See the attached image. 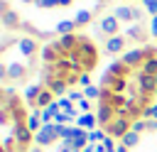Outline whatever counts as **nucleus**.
Wrapping results in <instances>:
<instances>
[{
	"mask_svg": "<svg viewBox=\"0 0 157 152\" xmlns=\"http://www.w3.org/2000/svg\"><path fill=\"white\" fill-rule=\"evenodd\" d=\"M150 34H155V37H157V15L150 20Z\"/></svg>",
	"mask_w": 157,
	"mask_h": 152,
	"instance_id": "72a5a7b5",
	"label": "nucleus"
},
{
	"mask_svg": "<svg viewBox=\"0 0 157 152\" xmlns=\"http://www.w3.org/2000/svg\"><path fill=\"white\" fill-rule=\"evenodd\" d=\"M120 142H123L125 147H130V150H132V147H137V145H140V132L130 130V132H125V137H123Z\"/></svg>",
	"mask_w": 157,
	"mask_h": 152,
	"instance_id": "5701e85b",
	"label": "nucleus"
},
{
	"mask_svg": "<svg viewBox=\"0 0 157 152\" xmlns=\"http://www.w3.org/2000/svg\"><path fill=\"white\" fill-rule=\"evenodd\" d=\"M98 27H101V32H103V34L115 37V34H118V27H120V20H118L115 15H105V17L101 20V25H98Z\"/></svg>",
	"mask_w": 157,
	"mask_h": 152,
	"instance_id": "9d476101",
	"label": "nucleus"
},
{
	"mask_svg": "<svg viewBox=\"0 0 157 152\" xmlns=\"http://www.w3.org/2000/svg\"><path fill=\"white\" fill-rule=\"evenodd\" d=\"M5 66H7V78H10V81H20V78L25 76V66H22V64H17V61H5Z\"/></svg>",
	"mask_w": 157,
	"mask_h": 152,
	"instance_id": "dca6fc26",
	"label": "nucleus"
},
{
	"mask_svg": "<svg viewBox=\"0 0 157 152\" xmlns=\"http://www.w3.org/2000/svg\"><path fill=\"white\" fill-rule=\"evenodd\" d=\"M123 49H125V37L123 34H115V37L105 39V51L108 54H120Z\"/></svg>",
	"mask_w": 157,
	"mask_h": 152,
	"instance_id": "ddd939ff",
	"label": "nucleus"
},
{
	"mask_svg": "<svg viewBox=\"0 0 157 152\" xmlns=\"http://www.w3.org/2000/svg\"><path fill=\"white\" fill-rule=\"evenodd\" d=\"M130 125H132V120H130V118H123V115H118V118H115L110 125H105L103 130H105L110 137H115V140L120 142V140L125 137V132H130Z\"/></svg>",
	"mask_w": 157,
	"mask_h": 152,
	"instance_id": "f03ea898",
	"label": "nucleus"
},
{
	"mask_svg": "<svg viewBox=\"0 0 157 152\" xmlns=\"http://www.w3.org/2000/svg\"><path fill=\"white\" fill-rule=\"evenodd\" d=\"M61 59H64V51H61V47L56 42H49V44L42 47V61L47 66H56Z\"/></svg>",
	"mask_w": 157,
	"mask_h": 152,
	"instance_id": "20e7f679",
	"label": "nucleus"
},
{
	"mask_svg": "<svg viewBox=\"0 0 157 152\" xmlns=\"http://www.w3.org/2000/svg\"><path fill=\"white\" fill-rule=\"evenodd\" d=\"M125 39H137V42H145L147 39V32L142 25H130L128 32H125Z\"/></svg>",
	"mask_w": 157,
	"mask_h": 152,
	"instance_id": "a211bd4d",
	"label": "nucleus"
},
{
	"mask_svg": "<svg viewBox=\"0 0 157 152\" xmlns=\"http://www.w3.org/2000/svg\"><path fill=\"white\" fill-rule=\"evenodd\" d=\"M34 140V132L25 125V123H20V125H15V145H17V152H25L27 150V145Z\"/></svg>",
	"mask_w": 157,
	"mask_h": 152,
	"instance_id": "423d86ee",
	"label": "nucleus"
},
{
	"mask_svg": "<svg viewBox=\"0 0 157 152\" xmlns=\"http://www.w3.org/2000/svg\"><path fill=\"white\" fill-rule=\"evenodd\" d=\"M78 59H81V64H83V69L88 71V69H93V64H96V59H98V51H96V44L88 39V37H81L78 39Z\"/></svg>",
	"mask_w": 157,
	"mask_h": 152,
	"instance_id": "f257e3e1",
	"label": "nucleus"
},
{
	"mask_svg": "<svg viewBox=\"0 0 157 152\" xmlns=\"http://www.w3.org/2000/svg\"><path fill=\"white\" fill-rule=\"evenodd\" d=\"M17 49H20V54H25V56H34V54H37V42H34L32 37H22V39H17Z\"/></svg>",
	"mask_w": 157,
	"mask_h": 152,
	"instance_id": "4468645a",
	"label": "nucleus"
},
{
	"mask_svg": "<svg viewBox=\"0 0 157 152\" xmlns=\"http://www.w3.org/2000/svg\"><path fill=\"white\" fill-rule=\"evenodd\" d=\"M59 152H83V150H78L76 145H71V140H61V145H59Z\"/></svg>",
	"mask_w": 157,
	"mask_h": 152,
	"instance_id": "bb28decb",
	"label": "nucleus"
},
{
	"mask_svg": "<svg viewBox=\"0 0 157 152\" xmlns=\"http://www.w3.org/2000/svg\"><path fill=\"white\" fill-rule=\"evenodd\" d=\"M74 22H76V27H86V25L91 22V12H88V10H78V12L74 15Z\"/></svg>",
	"mask_w": 157,
	"mask_h": 152,
	"instance_id": "393cba45",
	"label": "nucleus"
},
{
	"mask_svg": "<svg viewBox=\"0 0 157 152\" xmlns=\"http://www.w3.org/2000/svg\"><path fill=\"white\" fill-rule=\"evenodd\" d=\"M10 10V5H7V0H0V15H5Z\"/></svg>",
	"mask_w": 157,
	"mask_h": 152,
	"instance_id": "f704fd0d",
	"label": "nucleus"
},
{
	"mask_svg": "<svg viewBox=\"0 0 157 152\" xmlns=\"http://www.w3.org/2000/svg\"><path fill=\"white\" fill-rule=\"evenodd\" d=\"M96 118H98V125H110L115 118H118V110L113 108V105H108V103H98V110H96Z\"/></svg>",
	"mask_w": 157,
	"mask_h": 152,
	"instance_id": "1a4fd4ad",
	"label": "nucleus"
},
{
	"mask_svg": "<svg viewBox=\"0 0 157 152\" xmlns=\"http://www.w3.org/2000/svg\"><path fill=\"white\" fill-rule=\"evenodd\" d=\"M54 29L59 32V37H61V34H74V29H76V22H74V20H59Z\"/></svg>",
	"mask_w": 157,
	"mask_h": 152,
	"instance_id": "aec40b11",
	"label": "nucleus"
},
{
	"mask_svg": "<svg viewBox=\"0 0 157 152\" xmlns=\"http://www.w3.org/2000/svg\"><path fill=\"white\" fill-rule=\"evenodd\" d=\"M0 22H2L5 29H17V27H22V20H20V15H17L15 10H7L5 15H0Z\"/></svg>",
	"mask_w": 157,
	"mask_h": 152,
	"instance_id": "f8f14e48",
	"label": "nucleus"
},
{
	"mask_svg": "<svg viewBox=\"0 0 157 152\" xmlns=\"http://www.w3.org/2000/svg\"><path fill=\"white\" fill-rule=\"evenodd\" d=\"M101 93H103V91H101L98 86H88V88H83V96H86L88 101H93V98H98V101H101Z\"/></svg>",
	"mask_w": 157,
	"mask_h": 152,
	"instance_id": "a878e982",
	"label": "nucleus"
},
{
	"mask_svg": "<svg viewBox=\"0 0 157 152\" xmlns=\"http://www.w3.org/2000/svg\"><path fill=\"white\" fill-rule=\"evenodd\" d=\"M113 15L120 20V22H128V25H140V17H142V10L140 7H132V5H120L113 10Z\"/></svg>",
	"mask_w": 157,
	"mask_h": 152,
	"instance_id": "7ed1b4c3",
	"label": "nucleus"
},
{
	"mask_svg": "<svg viewBox=\"0 0 157 152\" xmlns=\"http://www.w3.org/2000/svg\"><path fill=\"white\" fill-rule=\"evenodd\" d=\"M25 125H27L32 132H39V130H42V125H44V123H42V118H39V110H34L32 115H27V123H25Z\"/></svg>",
	"mask_w": 157,
	"mask_h": 152,
	"instance_id": "412c9836",
	"label": "nucleus"
},
{
	"mask_svg": "<svg viewBox=\"0 0 157 152\" xmlns=\"http://www.w3.org/2000/svg\"><path fill=\"white\" fill-rule=\"evenodd\" d=\"M130 130H135V132H140V135H142V132H147V130H150V120H147V118H135V120H132V125H130Z\"/></svg>",
	"mask_w": 157,
	"mask_h": 152,
	"instance_id": "b1692460",
	"label": "nucleus"
},
{
	"mask_svg": "<svg viewBox=\"0 0 157 152\" xmlns=\"http://www.w3.org/2000/svg\"><path fill=\"white\" fill-rule=\"evenodd\" d=\"M145 59H147L145 49H140V47H137V49H130V51H125L120 61H123L128 69H137V66H142V61H145Z\"/></svg>",
	"mask_w": 157,
	"mask_h": 152,
	"instance_id": "6e6552de",
	"label": "nucleus"
},
{
	"mask_svg": "<svg viewBox=\"0 0 157 152\" xmlns=\"http://www.w3.org/2000/svg\"><path fill=\"white\" fill-rule=\"evenodd\" d=\"M137 91H140V96H152V93H157V81H155V76H147V74H142V71L137 69Z\"/></svg>",
	"mask_w": 157,
	"mask_h": 152,
	"instance_id": "0eeeda50",
	"label": "nucleus"
},
{
	"mask_svg": "<svg viewBox=\"0 0 157 152\" xmlns=\"http://www.w3.org/2000/svg\"><path fill=\"white\" fill-rule=\"evenodd\" d=\"M42 88H44V86H42V83H32V86H29V88H27V91H25V101H27V103H32V105H34V101H37V96H39V93H42Z\"/></svg>",
	"mask_w": 157,
	"mask_h": 152,
	"instance_id": "4be33fe9",
	"label": "nucleus"
},
{
	"mask_svg": "<svg viewBox=\"0 0 157 152\" xmlns=\"http://www.w3.org/2000/svg\"><path fill=\"white\" fill-rule=\"evenodd\" d=\"M20 2H37V0H20Z\"/></svg>",
	"mask_w": 157,
	"mask_h": 152,
	"instance_id": "ea45409f",
	"label": "nucleus"
},
{
	"mask_svg": "<svg viewBox=\"0 0 157 152\" xmlns=\"http://www.w3.org/2000/svg\"><path fill=\"white\" fill-rule=\"evenodd\" d=\"M76 125H78V127H83V130H96L98 118H96V113H83V115H78Z\"/></svg>",
	"mask_w": 157,
	"mask_h": 152,
	"instance_id": "f3484780",
	"label": "nucleus"
},
{
	"mask_svg": "<svg viewBox=\"0 0 157 152\" xmlns=\"http://www.w3.org/2000/svg\"><path fill=\"white\" fill-rule=\"evenodd\" d=\"M150 132H157V120H150Z\"/></svg>",
	"mask_w": 157,
	"mask_h": 152,
	"instance_id": "e433bc0d",
	"label": "nucleus"
},
{
	"mask_svg": "<svg viewBox=\"0 0 157 152\" xmlns=\"http://www.w3.org/2000/svg\"><path fill=\"white\" fill-rule=\"evenodd\" d=\"M47 88H49V91H52L54 96H59V98H61V96H64V93L69 91V83H66V81H64L61 76H52V78L47 81Z\"/></svg>",
	"mask_w": 157,
	"mask_h": 152,
	"instance_id": "9b49d317",
	"label": "nucleus"
},
{
	"mask_svg": "<svg viewBox=\"0 0 157 152\" xmlns=\"http://www.w3.org/2000/svg\"><path fill=\"white\" fill-rule=\"evenodd\" d=\"M142 118H147V120H157V103L147 105V108L142 110Z\"/></svg>",
	"mask_w": 157,
	"mask_h": 152,
	"instance_id": "cd10ccee",
	"label": "nucleus"
},
{
	"mask_svg": "<svg viewBox=\"0 0 157 152\" xmlns=\"http://www.w3.org/2000/svg\"><path fill=\"white\" fill-rule=\"evenodd\" d=\"M76 105H78V110H83V113H91V103H88V98H81Z\"/></svg>",
	"mask_w": 157,
	"mask_h": 152,
	"instance_id": "473e14b6",
	"label": "nucleus"
},
{
	"mask_svg": "<svg viewBox=\"0 0 157 152\" xmlns=\"http://www.w3.org/2000/svg\"><path fill=\"white\" fill-rule=\"evenodd\" d=\"M140 71H142V74H147V76H157V54H152V56H147V59L142 61V66H140Z\"/></svg>",
	"mask_w": 157,
	"mask_h": 152,
	"instance_id": "6ab92c4d",
	"label": "nucleus"
},
{
	"mask_svg": "<svg viewBox=\"0 0 157 152\" xmlns=\"http://www.w3.org/2000/svg\"><path fill=\"white\" fill-rule=\"evenodd\" d=\"M56 137H59L56 125H54V123H49V125H42V130H39V132H34V145H39V147H49Z\"/></svg>",
	"mask_w": 157,
	"mask_h": 152,
	"instance_id": "39448f33",
	"label": "nucleus"
},
{
	"mask_svg": "<svg viewBox=\"0 0 157 152\" xmlns=\"http://www.w3.org/2000/svg\"><path fill=\"white\" fill-rule=\"evenodd\" d=\"M142 2H145V10L155 17V15H157V0H142Z\"/></svg>",
	"mask_w": 157,
	"mask_h": 152,
	"instance_id": "c756f323",
	"label": "nucleus"
},
{
	"mask_svg": "<svg viewBox=\"0 0 157 152\" xmlns=\"http://www.w3.org/2000/svg\"><path fill=\"white\" fill-rule=\"evenodd\" d=\"M115 152H130V147H125L123 142H118V147H115Z\"/></svg>",
	"mask_w": 157,
	"mask_h": 152,
	"instance_id": "c9c22d12",
	"label": "nucleus"
},
{
	"mask_svg": "<svg viewBox=\"0 0 157 152\" xmlns=\"http://www.w3.org/2000/svg\"><path fill=\"white\" fill-rule=\"evenodd\" d=\"M59 5H61V7H66V5H71V0H59Z\"/></svg>",
	"mask_w": 157,
	"mask_h": 152,
	"instance_id": "58836bf2",
	"label": "nucleus"
},
{
	"mask_svg": "<svg viewBox=\"0 0 157 152\" xmlns=\"http://www.w3.org/2000/svg\"><path fill=\"white\" fill-rule=\"evenodd\" d=\"M78 86H83V88L93 86V83H91V76H88V74H81V76H78Z\"/></svg>",
	"mask_w": 157,
	"mask_h": 152,
	"instance_id": "2f4dec72",
	"label": "nucleus"
},
{
	"mask_svg": "<svg viewBox=\"0 0 157 152\" xmlns=\"http://www.w3.org/2000/svg\"><path fill=\"white\" fill-rule=\"evenodd\" d=\"M52 103H54V93L44 86V88H42V93H39V96H37V101H34V110H44V108H47V105H52Z\"/></svg>",
	"mask_w": 157,
	"mask_h": 152,
	"instance_id": "2eb2a0df",
	"label": "nucleus"
},
{
	"mask_svg": "<svg viewBox=\"0 0 157 152\" xmlns=\"http://www.w3.org/2000/svg\"><path fill=\"white\" fill-rule=\"evenodd\" d=\"M96 2H98V5H101V2H105V0H96Z\"/></svg>",
	"mask_w": 157,
	"mask_h": 152,
	"instance_id": "a19ab883",
	"label": "nucleus"
},
{
	"mask_svg": "<svg viewBox=\"0 0 157 152\" xmlns=\"http://www.w3.org/2000/svg\"><path fill=\"white\" fill-rule=\"evenodd\" d=\"M34 5L42 7V10H49V7H59V0H37Z\"/></svg>",
	"mask_w": 157,
	"mask_h": 152,
	"instance_id": "c85d7f7f",
	"label": "nucleus"
},
{
	"mask_svg": "<svg viewBox=\"0 0 157 152\" xmlns=\"http://www.w3.org/2000/svg\"><path fill=\"white\" fill-rule=\"evenodd\" d=\"M29 152H44V147H39V145H34V147H32Z\"/></svg>",
	"mask_w": 157,
	"mask_h": 152,
	"instance_id": "4c0bfd02",
	"label": "nucleus"
},
{
	"mask_svg": "<svg viewBox=\"0 0 157 152\" xmlns=\"http://www.w3.org/2000/svg\"><path fill=\"white\" fill-rule=\"evenodd\" d=\"M83 152H105V147H103V142H101V145H91V142H88V145L83 147Z\"/></svg>",
	"mask_w": 157,
	"mask_h": 152,
	"instance_id": "7c9ffc66",
	"label": "nucleus"
}]
</instances>
